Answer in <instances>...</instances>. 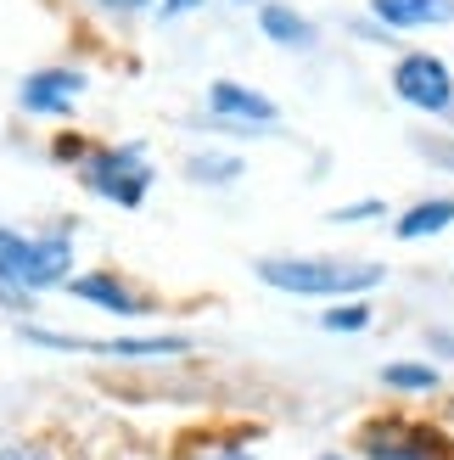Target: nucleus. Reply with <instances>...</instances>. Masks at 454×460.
Masks as SVG:
<instances>
[{
  "label": "nucleus",
  "mask_w": 454,
  "mask_h": 460,
  "mask_svg": "<svg viewBox=\"0 0 454 460\" xmlns=\"http://www.w3.org/2000/svg\"><path fill=\"white\" fill-rule=\"evenodd\" d=\"M186 174H191V180H236L241 164H236V157H191Z\"/></svg>",
  "instance_id": "nucleus-15"
},
{
  "label": "nucleus",
  "mask_w": 454,
  "mask_h": 460,
  "mask_svg": "<svg viewBox=\"0 0 454 460\" xmlns=\"http://www.w3.org/2000/svg\"><path fill=\"white\" fill-rule=\"evenodd\" d=\"M29 342L45 349H84V354H107V359H163V354H186L179 337H112V342H79V337H51V332H22Z\"/></svg>",
  "instance_id": "nucleus-6"
},
{
  "label": "nucleus",
  "mask_w": 454,
  "mask_h": 460,
  "mask_svg": "<svg viewBox=\"0 0 454 460\" xmlns=\"http://www.w3.org/2000/svg\"><path fill=\"white\" fill-rule=\"evenodd\" d=\"M202 0H163V17H186V12H196Z\"/></svg>",
  "instance_id": "nucleus-18"
},
{
  "label": "nucleus",
  "mask_w": 454,
  "mask_h": 460,
  "mask_svg": "<svg viewBox=\"0 0 454 460\" xmlns=\"http://www.w3.org/2000/svg\"><path fill=\"white\" fill-rule=\"evenodd\" d=\"M79 96H84L79 67H34V74L17 84V107L34 112V119H62V112L79 107Z\"/></svg>",
  "instance_id": "nucleus-5"
},
{
  "label": "nucleus",
  "mask_w": 454,
  "mask_h": 460,
  "mask_svg": "<svg viewBox=\"0 0 454 460\" xmlns=\"http://www.w3.org/2000/svg\"><path fill=\"white\" fill-rule=\"evenodd\" d=\"M371 12L388 29H432V22H454V0H371Z\"/></svg>",
  "instance_id": "nucleus-9"
},
{
  "label": "nucleus",
  "mask_w": 454,
  "mask_h": 460,
  "mask_svg": "<svg viewBox=\"0 0 454 460\" xmlns=\"http://www.w3.org/2000/svg\"><path fill=\"white\" fill-rule=\"evenodd\" d=\"M74 275V236H22L0 225V297L51 292Z\"/></svg>",
  "instance_id": "nucleus-1"
},
{
  "label": "nucleus",
  "mask_w": 454,
  "mask_h": 460,
  "mask_svg": "<svg viewBox=\"0 0 454 460\" xmlns=\"http://www.w3.org/2000/svg\"><path fill=\"white\" fill-rule=\"evenodd\" d=\"M381 382L388 387H398V394H432V387L443 382L432 365H415V359H398V365H388V371H381Z\"/></svg>",
  "instance_id": "nucleus-13"
},
{
  "label": "nucleus",
  "mask_w": 454,
  "mask_h": 460,
  "mask_svg": "<svg viewBox=\"0 0 454 460\" xmlns=\"http://www.w3.org/2000/svg\"><path fill=\"white\" fill-rule=\"evenodd\" d=\"M365 449L371 460H438V444L426 432H404V427H371Z\"/></svg>",
  "instance_id": "nucleus-10"
},
{
  "label": "nucleus",
  "mask_w": 454,
  "mask_h": 460,
  "mask_svg": "<svg viewBox=\"0 0 454 460\" xmlns=\"http://www.w3.org/2000/svg\"><path fill=\"white\" fill-rule=\"evenodd\" d=\"M0 460H45V455H34V449H0Z\"/></svg>",
  "instance_id": "nucleus-19"
},
{
  "label": "nucleus",
  "mask_w": 454,
  "mask_h": 460,
  "mask_svg": "<svg viewBox=\"0 0 454 460\" xmlns=\"http://www.w3.org/2000/svg\"><path fill=\"white\" fill-rule=\"evenodd\" d=\"M79 180L118 208H141V197L152 191V157L141 146H96L79 157Z\"/></svg>",
  "instance_id": "nucleus-3"
},
{
  "label": "nucleus",
  "mask_w": 454,
  "mask_h": 460,
  "mask_svg": "<svg viewBox=\"0 0 454 460\" xmlns=\"http://www.w3.org/2000/svg\"><path fill=\"white\" fill-rule=\"evenodd\" d=\"M371 214H381V202H354V208H331V219H336V225H354V219H371Z\"/></svg>",
  "instance_id": "nucleus-16"
},
{
  "label": "nucleus",
  "mask_w": 454,
  "mask_h": 460,
  "mask_svg": "<svg viewBox=\"0 0 454 460\" xmlns=\"http://www.w3.org/2000/svg\"><path fill=\"white\" fill-rule=\"evenodd\" d=\"M258 22H264V34L275 40V45H309L314 40V29H309L298 12H286V6H264Z\"/></svg>",
  "instance_id": "nucleus-12"
},
{
  "label": "nucleus",
  "mask_w": 454,
  "mask_h": 460,
  "mask_svg": "<svg viewBox=\"0 0 454 460\" xmlns=\"http://www.w3.org/2000/svg\"><path fill=\"white\" fill-rule=\"evenodd\" d=\"M393 90H398V102H410L421 112H449L454 107V74L438 57H426V51H404L398 57Z\"/></svg>",
  "instance_id": "nucleus-4"
},
{
  "label": "nucleus",
  "mask_w": 454,
  "mask_h": 460,
  "mask_svg": "<svg viewBox=\"0 0 454 460\" xmlns=\"http://www.w3.org/2000/svg\"><path fill=\"white\" fill-rule=\"evenodd\" d=\"M208 112H214V119H236V124H275L281 107L269 102L264 90H247V84H236V79H214Z\"/></svg>",
  "instance_id": "nucleus-7"
},
{
  "label": "nucleus",
  "mask_w": 454,
  "mask_h": 460,
  "mask_svg": "<svg viewBox=\"0 0 454 460\" xmlns=\"http://www.w3.org/2000/svg\"><path fill=\"white\" fill-rule=\"evenodd\" d=\"M320 326H326V332H365V326H371V309H365V304H336V309H326Z\"/></svg>",
  "instance_id": "nucleus-14"
},
{
  "label": "nucleus",
  "mask_w": 454,
  "mask_h": 460,
  "mask_svg": "<svg viewBox=\"0 0 454 460\" xmlns=\"http://www.w3.org/2000/svg\"><path fill=\"white\" fill-rule=\"evenodd\" d=\"M224 460H247V455H241V449H231V455H224Z\"/></svg>",
  "instance_id": "nucleus-20"
},
{
  "label": "nucleus",
  "mask_w": 454,
  "mask_h": 460,
  "mask_svg": "<svg viewBox=\"0 0 454 460\" xmlns=\"http://www.w3.org/2000/svg\"><path fill=\"white\" fill-rule=\"evenodd\" d=\"M96 6H101V12H146L152 0H96Z\"/></svg>",
  "instance_id": "nucleus-17"
},
{
  "label": "nucleus",
  "mask_w": 454,
  "mask_h": 460,
  "mask_svg": "<svg viewBox=\"0 0 454 460\" xmlns=\"http://www.w3.org/2000/svg\"><path fill=\"white\" fill-rule=\"evenodd\" d=\"M443 225H454V202H449V197H438V202H415V208L398 219V236H404V242H421V236H438Z\"/></svg>",
  "instance_id": "nucleus-11"
},
{
  "label": "nucleus",
  "mask_w": 454,
  "mask_h": 460,
  "mask_svg": "<svg viewBox=\"0 0 454 460\" xmlns=\"http://www.w3.org/2000/svg\"><path fill=\"white\" fill-rule=\"evenodd\" d=\"M258 275L298 297H343V292H371L376 281H388V270L371 259H258Z\"/></svg>",
  "instance_id": "nucleus-2"
},
{
  "label": "nucleus",
  "mask_w": 454,
  "mask_h": 460,
  "mask_svg": "<svg viewBox=\"0 0 454 460\" xmlns=\"http://www.w3.org/2000/svg\"><path fill=\"white\" fill-rule=\"evenodd\" d=\"M74 297H84V304H96L107 314H146V297L141 292H129L118 275H67L62 281Z\"/></svg>",
  "instance_id": "nucleus-8"
}]
</instances>
